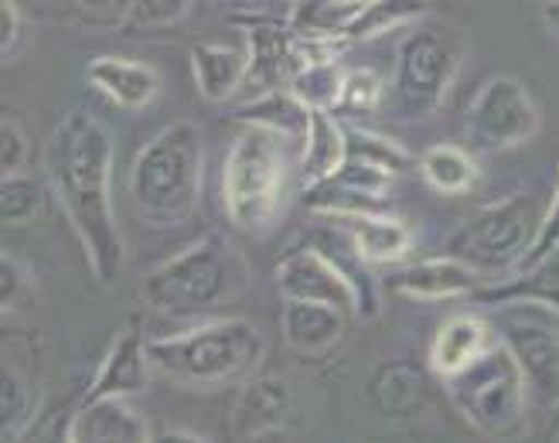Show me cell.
Listing matches in <instances>:
<instances>
[{
	"instance_id": "cell-1",
	"label": "cell",
	"mask_w": 559,
	"mask_h": 443,
	"mask_svg": "<svg viewBox=\"0 0 559 443\" xmlns=\"http://www.w3.org/2000/svg\"><path fill=\"white\" fill-rule=\"evenodd\" d=\"M45 168L96 280L117 284L127 246L114 215V133L90 109H72L48 136Z\"/></svg>"
},
{
	"instance_id": "cell-2",
	"label": "cell",
	"mask_w": 559,
	"mask_h": 443,
	"mask_svg": "<svg viewBox=\"0 0 559 443\" xmlns=\"http://www.w3.org/2000/svg\"><path fill=\"white\" fill-rule=\"evenodd\" d=\"M205 136L191 120L164 127L130 164V199L151 226H178L191 218L202 195Z\"/></svg>"
},
{
	"instance_id": "cell-3",
	"label": "cell",
	"mask_w": 559,
	"mask_h": 443,
	"mask_svg": "<svg viewBox=\"0 0 559 443\" xmlns=\"http://www.w3.org/2000/svg\"><path fill=\"white\" fill-rule=\"evenodd\" d=\"M266 355L260 327L246 318H218L181 335L147 342L151 369L188 390H215L253 375Z\"/></svg>"
},
{
	"instance_id": "cell-4",
	"label": "cell",
	"mask_w": 559,
	"mask_h": 443,
	"mask_svg": "<svg viewBox=\"0 0 559 443\" xmlns=\"http://www.w3.org/2000/svg\"><path fill=\"white\" fill-rule=\"evenodd\" d=\"M246 284L239 249L226 236H202L144 276V300L167 318H199L239 297Z\"/></svg>"
},
{
	"instance_id": "cell-5",
	"label": "cell",
	"mask_w": 559,
	"mask_h": 443,
	"mask_svg": "<svg viewBox=\"0 0 559 443\" xmlns=\"http://www.w3.org/2000/svg\"><path fill=\"white\" fill-rule=\"evenodd\" d=\"M467 38L457 24L443 17H424L413 24L396 48L393 75V106L409 123L437 113L443 96L451 93L454 79L464 65Z\"/></svg>"
},
{
	"instance_id": "cell-6",
	"label": "cell",
	"mask_w": 559,
	"mask_h": 443,
	"mask_svg": "<svg viewBox=\"0 0 559 443\" xmlns=\"http://www.w3.org/2000/svg\"><path fill=\"white\" fill-rule=\"evenodd\" d=\"M290 141L263 127H242L222 168V199L242 232H263L287 188Z\"/></svg>"
},
{
	"instance_id": "cell-7",
	"label": "cell",
	"mask_w": 559,
	"mask_h": 443,
	"mask_svg": "<svg viewBox=\"0 0 559 443\" xmlns=\"http://www.w3.org/2000/svg\"><path fill=\"white\" fill-rule=\"evenodd\" d=\"M443 382L471 427L491 436H506L519 430L525 409V375L509 345H495L474 366Z\"/></svg>"
},
{
	"instance_id": "cell-8",
	"label": "cell",
	"mask_w": 559,
	"mask_h": 443,
	"mask_svg": "<svg viewBox=\"0 0 559 443\" xmlns=\"http://www.w3.org/2000/svg\"><path fill=\"white\" fill-rule=\"evenodd\" d=\"M539 208L528 195H515L498 205L474 212L461 222L457 232L447 239V256L467 263L471 270H498L509 263H522L539 236Z\"/></svg>"
},
{
	"instance_id": "cell-9",
	"label": "cell",
	"mask_w": 559,
	"mask_h": 443,
	"mask_svg": "<svg viewBox=\"0 0 559 443\" xmlns=\"http://www.w3.org/2000/svg\"><path fill=\"white\" fill-rule=\"evenodd\" d=\"M467 141L478 151H512L543 127L539 106L519 79L495 75L467 106Z\"/></svg>"
},
{
	"instance_id": "cell-10",
	"label": "cell",
	"mask_w": 559,
	"mask_h": 443,
	"mask_svg": "<svg viewBox=\"0 0 559 443\" xmlns=\"http://www.w3.org/2000/svg\"><path fill=\"white\" fill-rule=\"evenodd\" d=\"M246 55H249V72H246L242 93L249 99L270 96V93H290V86L307 65L334 59L331 48L307 45L290 27H280V24L253 27V32H249Z\"/></svg>"
},
{
	"instance_id": "cell-11",
	"label": "cell",
	"mask_w": 559,
	"mask_h": 443,
	"mask_svg": "<svg viewBox=\"0 0 559 443\" xmlns=\"http://www.w3.org/2000/svg\"><path fill=\"white\" fill-rule=\"evenodd\" d=\"M276 287L290 303H321L342 311L345 318L358 311V290L321 249H290L276 263Z\"/></svg>"
},
{
	"instance_id": "cell-12",
	"label": "cell",
	"mask_w": 559,
	"mask_h": 443,
	"mask_svg": "<svg viewBox=\"0 0 559 443\" xmlns=\"http://www.w3.org/2000/svg\"><path fill=\"white\" fill-rule=\"evenodd\" d=\"M38 403V355L32 342L17 331H8L0 345V427L4 443H14L17 430L32 420Z\"/></svg>"
},
{
	"instance_id": "cell-13",
	"label": "cell",
	"mask_w": 559,
	"mask_h": 443,
	"mask_svg": "<svg viewBox=\"0 0 559 443\" xmlns=\"http://www.w3.org/2000/svg\"><path fill=\"white\" fill-rule=\"evenodd\" d=\"M151 358H147V342L136 327H123L114 338V345L106 348L103 366L96 372V379L90 382L86 396H82L79 406L90 403H106V399H123L130 403L133 396H140L151 382Z\"/></svg>"
},
{
	"instance_id": "cell-14",
	"label": "cell",
	"mask_w": 559,
	"mask_h": 443,
	"mask_svg": "<svg viewBox=\"0 0 559 443\" xmlns=\"http://www.w3.org/2000/svg\"><path fill=\"white\" fill-rule=\"evenodd\" d=\"M506 345L528 385H536L546 399H559V335L539 321H512L506 331Z\"/></svg>"
},
{
	"instance_id": "cell-15",
	"label": "cell",
	"mask_w": 559,
	"mask_h": 443,
	"mask_svg": "<svg viewBox=\"0 0 559 443\" xmlns=\"http://www.w3.org/2000/svg\"><path fill=\"white\" fill-rule=\"evenodd\" d=\"M90 86L123 109H144L160 96V75L147 62L120 59V55H99L86 65Z\"/></svg>"
},
{
	"instance_id": "cell-16",
	"label": "cell",
	"mask_w": 559,
	"mask_h": 443,
	"mask_svg": "<svg viewBox=\"0 0 559 443\" xmlns=\"http://www.w3.org/2000/svg\"><path fill=\"white\" fill-rule=\"evenodd\" d=\"M72 443H154V433L144 412L123 399H106L79 406L72 417Z\"/></svg>"
},
{
	"instance_id": "cell-17",
	"label": "cell",
	"mask_w": 559,
	"mask_h": 443,
	"mask_svg": "<svg viewBox=\"0 0 559 443\" xmlns=\"http://www.w3.org/2000/svg\"><path fill=\"white\" fill-rule=\"evenodd\" d=\"M396 290L416 300H447V297H474L481 290V273L461 260L433 256L406 266L396 276Z\"/></svg>"
},
{
	"instance_id": "cell-18",
	"label": "cell",
	"mask_w": 559,
	"mask_h": 443,
	"mask_svg": "<svg viewBox=\"0 0 559 443\" xmlns=\"http://www.w3.org/2000/svg\"><path fill=\"white\" fill-rule=\"evenodd\" d=\"M287 409H290V390L284 379L266 375L246 382L233 409V433L246 443L276 433L287 417Z\"/></svg>"
},
{
	"instance_id": "cell-19",
	"label": "cell",
	"mask_w": 559,
	"mask_h": 443,
	"mask_svg": "<svg viewBox=\"0 0 559 443\" xmlns=\"http://www.w3.org/2000/svg\"><path fill=\"white\" fill-rule=\"evenodd\" d=\"M249 72V55L233 45L194 41L191 45V75L194 86L209 103H226L242 93Z\"/></svg>"
},
{
	"instance_id": "cell-20",
	"label": "cell",
	"mask_w": 559,
	"mask_h": 443,
	"mask_svg": "<svg viewBox=\"0 0 559 443\" xmlns=\"http://www.w3.org/2000/svg\"><path fill=\"white\" fill-rule=\"evenodd\" d=\"M498 342L491 338L488 321H481L478 314H461L451 318L430 345V366L437 375L451 379L457 372H464L467 366H474L485 351H491Z\"/></svg>"
},
{
	"instance_id": "cell-21",
	"label": "cell",
	"mask_w": 559,
	"mask_h": 443,
	"mask_svg": "<svg viewBox=\"0 0 559 443\" xmlns=\"http://www.w3.org/2000/svg\"><path fill=\"white\" fill-rule=\"evenodd\" d=\"M366 11L369 4L361 0H304L290 8V32L307 45L331 48V41H348L355 35Z\"/></svg>"
},
{
	"instance_id": "cell-22",
	"label": "cell",
	"mask_w": 559,
	"mask_h": 443,
	"mask_svg": "<svg viewBox=\"0 0 559 443\" xmlns=\"http://www.w3.org/2000/svg\"><path fill=\"white\" fill-rule=\"evenodd\" d=\"M348 242L361 263H396L409 253L413 236L409 226L396 215L366 212V215H345Z\"/></svg>"
},
{
	"instance_id": "cell-23",
	"label": "cell",
	"mask_w": 559,
	"mask_h": 443,
	"mask_svg": "<svg viewBox=\"0 0 559 443\" xmlns=\"http://www.w3.org/2000/svg\"><path fill=\"white\" fill-rule=\"evenodd\" d=\"M345 164V127L331 113H311L307 120V136L300 147V181L304 188H314L338 175Z\"/></svg>"
},
{
	"instance_id": "cell-24",
	"label": "cell",
	"mask_w": 559,
	"mask_h": 443,
	"mask_svg": "<svg viewBox=\"0 0 559 443\" xmlns=\"http://www.w3.org/2000/svg\"><path fill=\"white\" fill-rule=\"evenodd\" d=\"M348 318L342 311L321 308V303H290L284 308V338L294 351L318 355L338 345L345 335Z\"/></svg>"
},
{
	"instance_id": "cell-25",
	"label": "cell",
	"mask_w": 559,
	"mask_h": 443,
	"mask_svg": "<svg viewBox=\"0 0 559 443\" xmlns=\"http://www.w3.org/2000/svg\"><path fill=\"white\" fill-rule=\"evenodd\" d=\"M471 300L478 303H512V300H528V303H543V308L559 314V260H546L533 270H522L515 280L498 284V287H481Z\"/></svg>"
},
{
	"instance_id": "cell-26",
	"label": "cell",
	"mask_w": 559,
	"mask_h": 443,
	"mask_svg": "<svg viewBox=\"0 0 559 443\" xmlns=\"http://www.w3.org/2000/svg\"><path fill=\"white\" fill-rule=\"evenodd\" d=\"M236 120L242 127H263V130H273L280 136H287V141H300L307 136V120H311V109H304L294 93H270V96H257L249 99Z\"/></svg>"
},
{
	"instance_id": "cell-27",
	"label": "cell",
	"mask_w": 559,
	"mask_h": 443,
	"mask_svg": "<svg viewBox=\"0 0 559 443\" xmlns=\"http://www.w3.org/2000/svg\"><path fill=\"white\" fill-rule=\"evenodd\" d=\"M427 184L440 195H461L474 181H478V164L471 160V154L457 144H437L419 160Z\"/></svg>"
},
{
	"instance_id": "cell-28",
	"label": "cell",
	"mask_w": 559,
	"mask_h": 443,
	"mask_svg": "<svg viewBox=\"0 0 559 443\" xmlns=\"http://www.w3.org/2000/svg\"><path fill=\"white\" fill-rule=\"evenodd\" d=\"M345 69L328 59V62H314V65H307L297 82L290 86L294 99L304 106V109H318V113H331L334 106L342 103V89H345Z\"/></svg>"
},
{
	"instance_id": "cell-29",
	"label": "cell",
	"mask_w": 559,
	"mask_h": 443,
	"mask_svg": "<svg viewBox=\"0 0 559 443\" xmlns=\"http://www.w3.org/2000/svg\"><path fill=\"white\" fill-rule=\"evenodd\" d=\"M345 160L366 164V168H376L389 178H396L409 164V154L372 130H345Z\"/></svg>"
},
{
	"instance_id": "cell-30",
	"label": "cell",
	"mask_w": 559,
	"mask_h": 443,
	"mask_svg": "<svg viewBox=\"0 0 559 443\" xmlns=\"http://www.w3.org/2000/svg\"><path fill=\"white\" fill-rule=\"evenodd\" d=\"M45 205V184L32 175L0 178V218L4 226H24Z\"/></svg>"
},
{
	"instance_id": "cell-31",
	"label": "cell",
	"mask_w": 559,
	"mask_h": 443,
	"mask_svg": "<svg viewBox=\"0 0 559 443\" xmlns=\"http://www.w3.org/2000/svg\"><path fill=\"white\" fill-rule=\"evenodd\" d=\"M32 276H27L24 263L14 260V253H4L0 260V314L11 318L17 311H24L27 303H32Z\"/></svg>"
},
{
	"instance_id": "cell-32",
	"label": "cell",
	"mask_w": 559,
	"mask_h": 443,
	"mask_svg": "<svg viewBox=\"0 0 559 443\" xmlns=\"http://www.w3.org/2000/svg\"><path fill=\"white\" fill-rule=\"evenodd\" d=\"M382 103V79L372 69H352L345 75V89H342V109L348 113H372Z\"/></svg>"
},
{
	"instance_id": "cell-33",
	"label": "cell",
	"mask_w": 559,
	"mask_h": 443,
	"mask_svg": "<svg viewBox=\"0 0 559 443\" xmlns=\"http://www.w3.org/2000/svg\"><path fill=\"white\" fill-rule=\"evenodd\" d=\"M556 249H559V184H556V191H552L549 212L543 215V226H539V236H536L533 249H528V253L522 256V263H519L515 270L522 273V270H533V266L552 260Z\"/></svg>"
},
{
	"instance_id": "cell-34",
	"label": "cell",
	"mask_w": 559,
	"mask_h": 443,
	"mask_svg": "<svg viewBox=\"0 0 559 443\" xmlns=\"http://www.w3.org/2000/svg\"><path fill=\"white\" fill-rule=\"evenodd\" d=\"M27 154H32V141H27L24 127L4 117V123H0V171H4V178L24 175Z\"/></svg>"
},
{
	"instance_id": "cell-35",
	"label": "cell",
	"mask_w": 559,
	"mask_h": 443,
	"mask_svg": "<svg viewBox=\"0 0 559 443\" xmlns=\"http://www.w3.org/2000/svg\"><path fill=\"white\" fill-rule=\"evenodd\" d=\"M188 14H191L188 0H140V4L127 8V17L136 27H164V24H175Z\"/></svg>"
},
{
	"instance_id": "cell-36",
	"label": "cell",
	"mask_w": 559,
	"mask_h": 443,
	"mask_svg": "<svg viewBox=\"0 0 559 443\" xmlns=\"http://www.w3.org/2000/svg\"><path fill=\"white\" fill-rule=\"evenodd\" d=\"M372 393H376V403H382L389 393L396 396V406L393 409H406L413 403V393H416V382H413V372L409 369H385L376 385H372Z\"/></svg>"
},
{
	"instance_id": "cell-37",
	"label": "cell",
	"mask_w": 559,
	"mask_h": 443,
	"mask_svg": "<svg viewBox=\"0 0 559 443\" xmlns=\"http://www.w3.org/2000/svg\"><path fill=\"white\" fill-rule=\"evenodd\" d=\"M17 41H21V14L11 0H4V4H0V55L11 59Z\"/></svg>"
},
{
	"instance_id": "cell-38",
	"label": "cell",
	"mask_w": 559,
	"mask_h": 443,
	"mask_svg": "<svg viewBox=\"0 0 559 443\" xmlns=\"http://www.w3.org/2000/svg\"><path fill=\"white\" fill-rule=\"evenodd\" d=\"M35 443H72V417H55V423L45 427Z\"/></svg>"
},
{
	"instance_id": "cell-39",
	"label": "cell",
	"mask_w": 559,
	"mask_h": 443,
	"mask_svg": "<svg viewBox=\"0 0 559 443\" xmlns=\"http://www.w3.org/2000/svg\"><path fill=\"white\" fill-rule=\"evenodd\" d=\"M154 443H209V440H202L199 433H191V430H175V427H167V430L154 433Z\"/></svg>"
},
{
	"instance_id": "cell-40",
	"label": "cell",
	"mask_w": 559,
	"mask_h": 443,
	"mask_svg": "<svg viewBox=\"0 0 559 443\" xmlns=\"http://www.w3.org/2000/svg\"><path fill=\"white\" fill-rule=\"evenodd\" d=\"M543 24H546V32L559 41V0L543 4Z\"/></svg>"
},
{
	"instance_id": "cell-41",
	"label": "cell",
	"mask_w": 559,
	"mask_h": 443,
	"mask_svg": "<svg viewBox=\"0 0 559 443\" xmlns=\"http://www.w3.org/2000/svg\"><path fill=\"white\" fill-rule=\"evenodd\" d=\"M249 443H287V436H284V430H276V433H266V436L249 440Z\"/></svg>"
}]
</instances>
